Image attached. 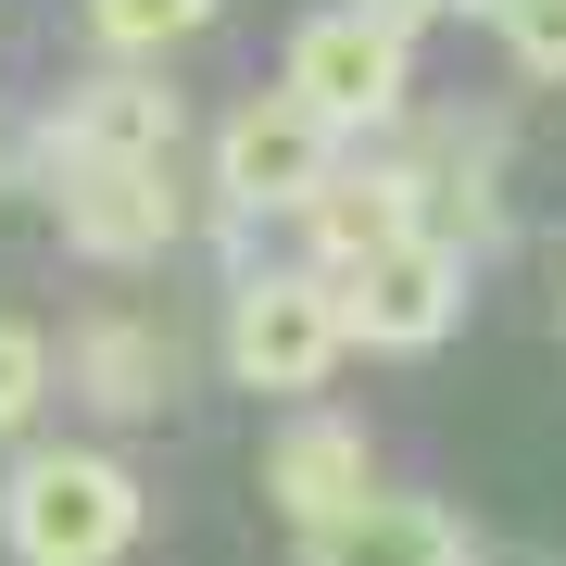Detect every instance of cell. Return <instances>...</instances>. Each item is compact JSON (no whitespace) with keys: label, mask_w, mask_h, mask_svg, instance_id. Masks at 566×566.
Wrapping results in <instances>:
<instances>
[{"label":"cell","mask_w":566,"mask_h":566,"mask_svg":"<svg viewBox=\"0 0 566 566\" xmlns=\"http://www.w3.org/2000/svg\"><path fill=\"white\" fill-rule=\"evenodd\" d=\"M0 542L25 566H114L139 542V479L114 453H88V441H51V453H25L0 479Z\"/></svg>","instance_id":"6da1fadb"},{"label":"cell","mask_w":566,"mask_h":566,"mask_svg":"<svg viewBox=\"0 0 566 566\" xmlns=\"http://www.w3.org/2000/svg\"><path fill=\"white\" fill-rule=\"evenodd\" d=\"M327 303H340L353 353H441L465 327V252L441 227H390L378 252L327 264Z\"/></svg>","instance_id":"7a4b0ae2"},{"label":"cell","mask_w":566,"mask_h":566,"mask_svg":"<svg viewBox=\"0 0 566 566\" xmlns=\"http://www.w3.org/2000/svg\"><path fill=\"white\" fill-rule=\"evenodd\" d=\"M214 353H227L240 390H264V403H315L327 365L353 353V327H340V303H327V277L303 264V277H240V290H227Z\"/></svg>","instance_id":"3957f363"},{"label":"cell","mask_w":566,"mask_h":566,"mask_svg":"<svg viewBox=\"0 0 566 566\" xmlns=\"http://www.w3.org/2000/svg\"><path fill=\"white\" fill-rule=\"evenodd\" d=\"M277 88H303V102L340 126V139H365V126H390V114H403V88H416V25H390L378 0L303 13V25H290Z\"/></svg>","instance_id":"277c9868"},{"label":"cell","mask_w":566,"mask_h":566,"mask_svg":"<svg viewBox=\"0 0 566 566\" xmlns=\"http://www.w3.org/2000/svg\"><path fill=\"white\" fill-rule=\"evenodd\" d=\"M327 164H340V126L303 88H252V102L214 114V202L227 214H290Z\"/></svg>","instance_id":"5b68a950"},{"label":"cell","mask_w":566,"mask_h":566,"mask_svg":"<svg viewBox=\"0 0 566 566\" xmlns=\"http://www.w3.org/2000/svg\"><path fill=\"white\" fill-rule=\"evenodd\" d=\"M403 189H416V227H441L453 252L504 240V126L465 114V102H453V114H428V126H416Z\"/></svg>","instance_id":"8992f818"},{"label":"cell","mask_w":566,"mask_h":566,"mask_svg":"<svg viewBox=\"0 0 566 566\" xmlns=\"http://www.w3.org/2000/svg\"><path fill=\"white\" fill-rule=\"evenodd\" d=\"M51 214H63V240L88 264H151V252H177V227H189L164 164H63Z\"/></svg>","instance_id":"52a82bcc"},{"label":"cell","mask_w":566,"mask_h":566,"mask_svg":"<svg viewBox=\"0 0 566 566\" xmlns=\"http://www.w3.org/2000/svg\"><path fill=\"white\" fill-rule=\"evenodd\" d=\"M264 491H277L290 542L315 554L340 516L378 504V453H365V428H353V416H290V428H277V453H264Z\"/></svg>","instance_id":"ba28073f"},{"label":"cell","mask_w":566,"mask_h":566,"mask_svg":"<svg viewBox=\"0 0 566 566\" xmlns=\"http://www.w3.org/2000/svg\"><path fill=\"white\" fill-rule=\"evenodd\" d=\"M290 227H303V252L315 264H353V252H378L390 227H416V189H403V164H327V177L290 202Z\"/></svg>","instance_id":"9c48e42d"},{"label":"cell","mask_w":566,"mask_h":566,"mask_svg":"<svg viewBox=\"0 0 566 566\" xmlns=\"http://www.w3.org/2000/svg\"><path fill=\"white\" fill-rule=\"evenodd\" d=\"M76 390H88L102 416H164V390H177V365H164V340H151L139 315H102V327L76 340Z\"/></svg>","instance_id":"30bf717a"},{"label":"cell","mask_w":566,"mask_h":566,"mask_svg":"<svg viewBox=\"0 0 566 566\" xmlns=\"http://www.w3.org/2000/svg\"><path fill=\"white\" fill-rule=\"evenodd\" d=\"M315 554H378V566H453L465 554V516H441V504H365V516H340Z\"/></svg>","instance_id":"8fae6325"},{"label":"cell","mask_w":566,"mask_h":566,"mask_svg":"<svg viewBox=\"0 0 566 566\" xmlns=\"http://www.w3.org/2000/svg\"><path fill=\"white\" fill-rule=\"evenodd\" d=\"M214 13L227 0H88V39H102V63H164L177 39H202Z\"/></svg>","instance_id":"7c38bea8"},{"label":"cell","mask_w":566,"mask_h":566,"mask_svg":"<svg viewBox=\"0 0 566 566\" xmlns=\"http://www.w3.org/2000/svg\"><path fill=\"white\" fill-rule=\"evenodd\" d=\"M39 403H51V340L25 315H0V428H25Z\"/></svg>","instance_id":"4fadbf2b"},{"label":"cell","mask_w":566,"mask_h":566,"mask_svg":"<svg viewBox=\"0 0 566 566\" xmlns=\"http://www.w3.org/2000/svg\"><path fill=\"white\" fill-rule=\"evenodd\" d=\"M504 51H516V76L566 88V0H516V13H504Z\"/></svg>","instance_id":"5bb4252c"},{"label":"cell","mask_w":566,"mask_h":566,"mask_svg":"<svg viewBox=\"0 0 566 566\" xmlns=\"http://www.w3.org/2000/svg\"><path fill=\"white\" fill-rule=\"evenodd\" d=\"M542 315L566 327V240H542Z\"/></svg>","instance_id":"9a60e30c"},{"label":"cell","mask_w":566,"mask_h":566,"mask_svg":"<svg viewBox=\"0 0 566 566\" xmlns=\"http://www.w3.org/2000/svg\"><path fill=\"white\" fill-rule=\"evenodd\" d=\"M378 13H390V25H428V13H453V0H378Z\"/></svg>","instance_id":"2e32d148"},{"label":"cell","mask_w":566,"mask_h":566,"mask_svg":"<svg viewBox=\"0 0 566 566\" xmlns=\"http://www.w3.org/2000/svg\"><path fill=\"white\" fill-rule=\"evenodd\" d=\"M453 13H479V25H504V13H516V0H453Z\"/></svg>","instance_id":"e0dca14e"}]
</instances>
